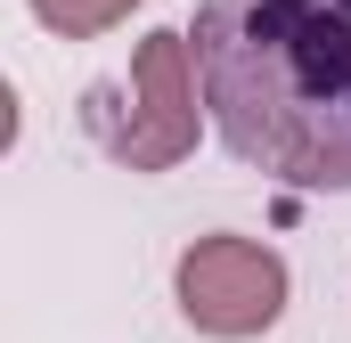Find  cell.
Here are the masks:
<instances>
[{
	"instance_id": "1",
	"label": "cell",
	"mask_w": 351,
	"mask_h": 343,
	"mask_svg": "<svg viewBox=\"0 0 351 343\" xmlns=\"http://www.w3.org/2000/svg\"><path fill=\"white\" fill-rule=\"evenodd\" d=\"M196 82L237 164L351 188V0H204Z\"/></svg>"
},
{
	"instance_id": "2",
	"label": "cell",
	"mask_w": 351,
	"mask_h": 343,
	"mask_svg": "<svg viewBox=\"0 0 351 343\" xmlns=\"http://www.w3.org/2000/svg\"><path fill=\"white\" fill-rule=\"evenodd\" d=\"M82 115L131 172H172L196 147V41L147 33L131 49V82H98Z\"/></svg>"
},
{
	"instance_id": "3",
	"label": "cell",
	"mask_w": 351,
	"mask_h": 343,
	"mask_svg": "<svg viewBox=\"0 0 351 343\" xmlns=\"http://www.w3.org/2000/svg\"><path fill=\"white\" fill-rule=\"evenodd\" d=\"M180 311L204 327V335L221 343H245L278 327V311H286V261L254 246V237H196L188 254H180Z\"/></svg>"
},
{
	"instance_id": "4",
	"label": "cell",
	"mask_w": 351,
	"mask_h": 343,
	"mask_svg": "<svg viewBox=\"0 0 351 343\" xmlns=\"http://www.w3.org/2000/svg\"><path fill=\"white\" fill-rule=\"evenodd\" d=\"M139 0H33V16L49 25V33H66V41H90V33H106V25H123Z\"/></svg>"
}]
</instances>
